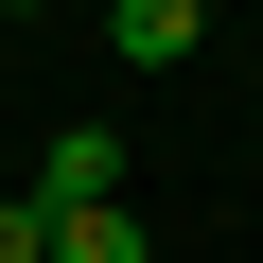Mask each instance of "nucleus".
I'll return each mask as SVG.
<instances>
[{
  "instance_id": "nucleus-3",
  "label": "nucleus",
  "mask_w": 263,
  "mask_h": 263,
  "mask_svg": "<svg viewBox=\"0 0 263 263\" xmlns=\"http://www.w3.org/2000/svg\"><path fill=\"white\" fill-rule=\"evenodd\" d=\"M53 263H158V228L105 193V211H53Z\"/></svg>"
},
{
  "instance_id": "nucleus-5",
  "label": "nucleus",
  "mask_w": 263,
  "mask_h": 263,
  "mask_svg": "<svg viewBox=\"0 0 263 263\" xmlns=\"http://www.w3.org/2000/svg\"><path fill=\"white\" fill-rule=\"evenodd\" d=\"M0 18H35V0H0Z\"/></svg>"
},
{
  "instance_id": "nucleus-2",
  "label": "nucleus",
  "mask_w": 263,
  "mask_h": 263,
  "mask_svg": "<svg viewBox=\"0 0 263 263\" xmlns=\"http://www.w3.org/2000/svg\"><path fill=\"white\" fill-rule=\"evenodd\" d=\"M193 35H211V0H105V53L123 70H176Z\"/></svg>"
},
{
  "instance_id": "nucleus-1",
  "label": "nucleus",
  "mask_w": 263,
  "mask_h": 263,
  "mask_svg": "<svg viewBox=\"0 0 263 263\" xmlns=\"http://www.w3.org/2000/svg\"><path fill=\"white\" fill-rule=\"evenodd\" d=\"M123 193V123H53V158H35V211H105Z\"/></svg>"
},
{
  "instance_id": "nucleus-4",
  "label": "nucleus",
  "mask_w": 263,
  "mask_h": 263,
  "mask_svg": "<svg viewBox=\"0 0 263 263\" xmlns=\"http://www.w3.org/2000/svg\"><path fill=\"white\" fill-rule=\"evenodd\" d=\"M0 263H53V211L35 193H0Z\"/></svg>"
}]
</instances>
